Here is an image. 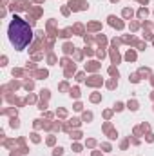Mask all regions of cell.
I'll use <instances>...</instances> for the list:
<instances>
[{
    "label": "cell",
    "instance_id": "1",
    "mask_svg": "<svg viewBox=\"0 0 154 156\" xmlns=\"http://www.w3.org/2000/svg\"><path fill=\"white\" fill-rule=\"evenodd\" d=\"M9 40L16 49H24L31 40H33V31L26 20L20 16H15L9 24Z\"/></svg>",
    "mask_w": 154,
    "mask_h": 156
}]
</instances>
